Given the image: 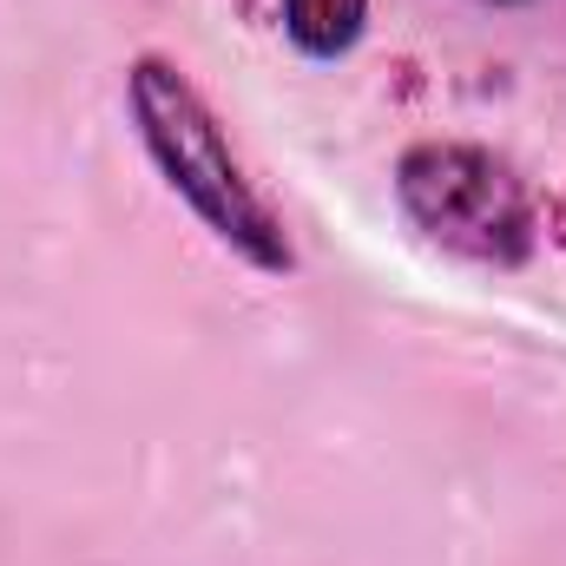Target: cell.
<instances>
[{
    "label": "cell",
    "mask_w": 566,
    "mask_h": 566,
    "mask_svg": "<svg viewBox=\"0 0 566 566\" xmlns=\"http://www.w3.org/2000/svg\"><path fill=\"white\" fill-rule=\"evenodd\" d=\"M396 205L409 224L468 264L514 271L534 258L541 218L507 158L468 139H422L396 158Z\"/></svg>",
    "instance_id": "2"
},
{
    "label": "cell",
    "mask_w": 566,
    "mask_h": 566,
    "mask_svg": "<svg viewBox=\"0 0 566 566\" xmlns=\"http://www.w3.org/2000/svg\"><path fill=\"white\" fill-rule=\"evenodd\" d=\"M494 7H514V0H494Z\"/></svg>",
    "instance_id": "4"
},
{
    "label": "cell",
    "mask_w": 566,
    "mask_h": 566,
    "mask_svg": "<svg viewBox=\"0 0 566 566\" xmlns=\"http://www.w3.org/2000/svg\"><path fill=\"white\" fill-rule=\"evenodd\" d=\"M369 27V0H283V33L310 60H343Z\"/></svg>",
    "instance_id": "3"
},
{
    "label": "cell",
    "mask_w": 566,
    "mask_h": 566,
    "mask_svg": "<svg viewBox=\"0 0 566 566\" xmlns=\"http://www.w3.org/2000/svg\"><path fill=\"white\" fill-rule=\"evenodd\" d=\"M126 113L139 133L145 158L158 165V178L178 191V205L251 271L283 277L296 271V244L283 231L277 205L251 185L244 158L231 151L218 113L205 106V93L158 53H139L126 66Z\"/></svg>",
    "instance_id": "1"
}]
</instances>
